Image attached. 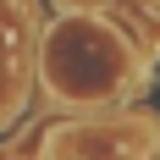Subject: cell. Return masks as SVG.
Here are the masks:
<instances>
[{
	"label": "cell",
	"mask_w": 160,
	"mask_h": 160,
	"mask_svg": "<svg viewBox=\"0 0 160 160\" xmlns=\"http://www.w3.org/2000/svg\"><path fill=\"white\" fill-rule=\"evenodd\" d=\"M149 6H160V0H149Z\"/></svg>",
	"instance_id": "cell-3"
},
{
	"label": "cell",
	"mask_w": 160,
	"mask_h": 160,
	"mask_svg": "<svg viewBox=\"0 0 160 160\" xmlns=\"http://www.w3.org/2000/svg\"><path fill=\"white\" fill-rule=\"evenodd\" d=\"M155 149V122L144 111L116 122H66L50 132V160H144Z\"/></svg>",
	"instance_id": "cell-2"
},
{
	"label": "cell",
	"mask_w": 160,
	"mask_h": 160,
	"mask_svg": "<svg viewBox=\"0 0 160 160\" xmlns=\"http://www.w3.org/2000/svg\"><path fill=\"white\" fill-rule=\"evenodd\" d=\"M132 72V55L122 50L105 22H61L44 44V78L61 99H111Z\"/></svg>",
	"instance_id": "cell-1"
}]
</instances>
